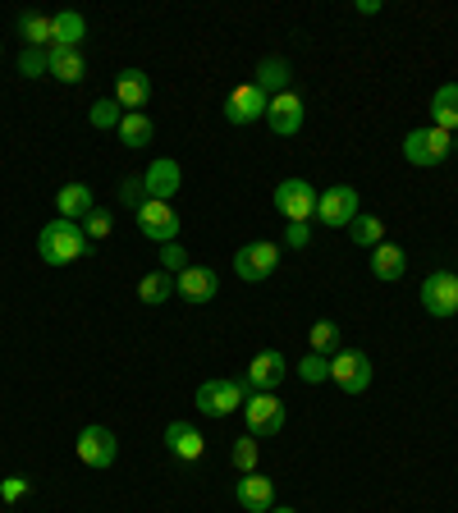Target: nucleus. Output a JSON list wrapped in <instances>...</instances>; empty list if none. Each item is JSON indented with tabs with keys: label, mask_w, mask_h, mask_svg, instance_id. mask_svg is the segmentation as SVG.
Masks as SVG:
<instances>
[{
	"label": "nucleus",
	"mask_w": 458,
	"mask_h": 513,
	"mask_svg": "<svg viewBox=\"0 0 458 513\" xmlns=\"http://www.w3.org/2000/svg\"><path fill=\"white\" fill-rule=\"evenodd\" d=\"M37 252H42L46 266H74L78 257H88L92 243L83 234V225L74 220H51L42 234H37Z\"/></svg>",
	"instance_id": "obj_1"
},
{
	"label": "nucleus",
	"mask_w": 458,
	"mask_h": 513,
	"mask_svg": "<svg viewBox=\"0 0 458 513\" xmlns=\"http://www.w3.org/2000/svg\"><path fill=\"white\" fill-rule=\"evenodd\" d=\"M193 404H197L202 417H229L234 408L248 404V381H229V376H220V381H202Z\"/></svg>",
	"instance_id": "obj_2"
},
{
	"label": "nucleus",
	"mask_w": 458,
	"mask_h": 513,
	"mask_svg": "<svg viewBox=\"0 0 458 513\" xmlns=\"http://www.w3.org/2000/svg\"><path fill=\"white\" fill-rule=\"evenodd\" d=\"M449 152H454V133L436 129V124H426V129H413V133L404 138V161H408V165H422V170L440 165Z\"/></svg>",
	"instance_id": "obj_3"
},
{
	"label": "nucleus",
	"mask_w": 458,
	"mask_h": 513,
	"mask_svg": "<svg viewBox=\"0 0 458 513\" xmlns=\"http://www.w3.org/2000/svg\"><path fill=\"white\" fill-rule=\"evenodd\" d=\"M317 188L307 184V179H280L275 184V193H271V207L284 216V225L289 220H312L317 216Z\"/></svg>",
	"instance_id": "obj_4"
},
{
	"label": "nucleus",
	"mask_w": 458,
	"mask_h": 513,
	"mask_svg": "<svg viewBox=\"0 0 458 513\" xmlns=\"http://www.w3.org/2000/svg\"><path fill=\"white\" fill-rule=\"evenodd\" d=\"M275 266H280V243H243L239 252H234V275H239L243 284H262L275 275Z\"/></svg>",
	"instance_id": "obj_5"
},
{
	"label": "nucleus",
	"mask_w": 458,
	"mask_h": 513,
	"mask_svg": "<svg viewBox=\"0 0 458 513\" xmlns=\"http://www.w3.org/2000/svg\"><path fill=\"white\" fill-rule=\"evenodd\" d=\"M74 449H78V463H83V468H97V472L115 468V459H120V440H115L110 426H83Z\"/></svg>",
	"instance_id": "obj_6"
},
{
	"label": "nucleus",
	"mask_w": 458,
	"mask_h": 513,
	"mask_svg": "<svg viewBox=\"0 0 458 513\" xmlns=\"http://www.w3.org/2000/svg\"><path fill=\"white\" fill-rule=\"evenodd\" d=\"M371 376H376V367H371V358L362 349H339L335 358H330V381L344 394H367Z\"/></svg>",
	"instance_id": "obj_7"
},
{
	"label": "nucleus",
	"mask_w": 458,
	"mask_h": 513,
	"mask_svg": "<svg viewBox=\"0 0 458 513\" xmlns=\"http://www.w3.org/2000/svg\"><path fill=\"white\" fill-rule=\"evenodd\" d=\"M133 216H138L142 239H152L156 248L175 243V239H179V225H184V220H179V211L170 207V202H152V197H147V202H142Z\"/></svg>",
	"instance_id": "obj_8"
},
{
	"label": "nucleus",
	"mask_w": 458,
	"mask_h": 513,
	"mask_svg": "<svg viewBox=\"0 0 458 513\" xmlns=\"http://www.w3.org/2000/svg\"><path fill=\"white\" fill-rule=\"evenodd\" d=\"M417 294H422V307L431 312V317L449 321L458 312V271H431Z\"/></svg>",
	"instance_id": "obj_9"
},
{
	"label": "nucleus",
	"mask_w": 458,
	"mask_h": 513,
	"mask_svg": "<svg viewBox=\"0 0 458 513\" xmlns=\"http://www.w3.org/2000/svg\"><path fill=\"white\" fill-rule=\"evenodd\" d=\"M243 417H248V436H280L284 431V404L266 390H252L248 404H243Z\"/></svg>",
	"instance_id": "obj_10"
},
{
	"label": "nucleus",
	"mask_w": 458,
	"mask_h": 513,
	"mask_svg": "<svg viewBox=\"0 0 458 513\" xmlns=\"http://www.w3.org/2000/svg\"><path fill=\"white\" fill-rule=\"evenodd\" d=\"M353 216H358V188L335 184V188H326V193L317 197V220L321 225H330V230H339V225L349 230Z\"/></svg>",
	"instance_id": "obj_11"
},
{
	"label": "nucleus",
	"mask_w": 458,
	"mask_h": 513,
	"mask_svg": "<svg viewBox=\"0 0 458 513\" xmlns=\"http://www.w3.org/2000/svg\"><path fill=\"white\" fill-rule=\"evenodd\" d=\"M266 106H271V101H266L262 88H252V83H239V88L225 97V120L243 129V124L266 120Z\"/></svg>",
	"instance_id": "obj_12"
},
{
	"label": "nucleus",
	"mask_w": 458,
	"mask_h": 513,
	"mask_svg": "<svg viewBox=\"0 0 458 513\" xmlns=\"http://www.w3.org/2000/svg\"><path fill=\"white\" fill-rule=\"evenodd\" d=\"M175 294L184 298L188 307H202L220 294V275L211 271V266H188V271L175 275Z\"/></svg>",
	"instance_id": "obj_13"
},
{
	"label": "nucleus",
	"mask_w": 458,
	"mask_h": 513,
	"mask_svg": "<svg viewBox=\"0 0 458 513\" xmlns=\"http://www.w3.org/2000/svg\"><path fill=\"white\" fill-rule=\"evenodd\" d=\"M234 504L248 513H271L275 509V486L271 477H262V472H243L239 481H234Z\"/></svg>",
	"instance_id": "obj_14"
},
{
	"label": "nucleus",
	"mask_w": 458,
	"mask_h": 513,
	"mask_svg": "<svg viewBox=\"0 0 458 513\" xmlns=\"http://www.w3.org/2000/svg\"><path fill=\"white\" fill-rule=\"evenodd\" d=\"M179 184H184V170H179V161H170V156H156V161L147 165V175H142V188H147L152 202H170V197L179 193Z\"/></svg>",
	"instance_id": "obj_15"
},
{
	"label": "nucleus",
	"mask_w": 458,
	"mask_h": 513,
	"mask_svg": "<svg viewBox=\"0 0 458 513\" xmlns=\"http://www.w3.org/2000/svg\"><path fill=\"white\" fill-rule=\"evenodd\" d=\"M266 124H271L275 138H294V133L303 129V97H298V92H280V97H271V106H266Z\"/></svg>",
	"instance_id": "obj_16"
},
{
	"label": "nucleus",
	"mask_w": 458,
	"mask_h": 513,
	"mask_svg": "<svg viewBox=\"0 0 458 513\" xmlns=\"http://www.w3.org/2000/svg\"><path fill=\"white\" fill-rule=\"evenodd\" d=\"M161 440H165V449H170L179 463H197L202 454H207V436H202L193 422H170Z\"/></svg>",
	"instance_id": "obj_17"
},
{
	"label": "nucleus",
	"mask_w": 458,
	"mask_h": 513,
	"mask_svg": "<svg viewBox=\"0 0 458 513\" xmlns=\"http://www.w3.org/2000/svg\"><path fill=\"white\" fill-rule=\"evenodd\" d=\"M284 372H289V367H284V353L266 349V353H257V358L248 362V376H243V381H248V390L275 394V385L284 381Z\"/></svg>",
	"instance_id": "obj_18"
},
{
	"label": "nucleus",
	"mask_w": 458,
	"mask_h": 513,
	"mask_svg": "<svg viewBox=\"0 0 458 513\" xmlns=\"http://www.w3.org/2000/svg\"><path fill=\"white\" fill-rule=\"evenodd\" d=\"M115 101L124 106V115L142 110L147 101H152V78L142 74V69H124V74H115Z\"/></svg>",
	"instance_id": "obj_19"
},
{
	"label": "nucleus",
	"mask_w": 458,
	"mask_h": 513,
	"mask_svg": "<svg viewBox=\"0 0 458 513\" xmlns=\"http://www.w3.org/2000/svg\"><path fill=\"white\" fill-rule=\"evenodd\" d=\"M46 74L60 83H78V78H88V60H83V51H69V46H46Z\"/></svg>",
	"instance_id": "obj_20"
},
{
	"label": "nucleus",
	"mask_w": 458,
	"mask_h": 513,
	"mask_svg": "<svg viewBox=\"0 0 458 513\" xmlns=\"http://www.w3.org/2000/svg\"><path fill=\"white\" fill-rule=\"evenodd\" d=\"M404 271H408V257L399 243H376V248H371V275H376V280L394 284V280H404Z\"/></svg>",
	"instance_id": "obj_21"
},
{
	"label": "nucleus",
	"mask_w": 458,
	"mask_h": 513,
	"mask_svg": "<svg viewBox=\"0 0 458 513\" xmlns=\"http://www.w3.org/2000/svg\"><path fill=\"white\" fill-rule=\"evenodd\" d=\"M83 37H88V19H83L78 10L51 14V46H69V51H78Z\"/></svg>",
	"instance_id": "obj_22"
},
{
	"label": "nucleus",
	"mask_w": 458,
	"mask_h": 513,
	"mask_svg": "<svg viewBox=\"0 0 458 513\" xmlns=\"http://www.w3.org/2000/svg\"><path fill=\"white\" fill-rule=\"evenodd\" d=\"M289 60H280V55H266L262 65H257V78H252V88H262L266 101L280 97V92H289Z\"/></svg>",
	"instance_id": "obj_23"
},
{
	"label": "nucleus",
	"mask_w": 458,
	"mask_h": 513,
	"mask_svg": "<svg viewBox=\"0 0 458 513\" xmlns=\"http://www.w3.org/2000/svg\"><path fill=\"white\" fill-rule=\"evenodd\" d=\"M97 207V202H92V188L88 184H65L60 188V193H55V211H60V220H83L88 216V211Z\"/></svg>",
	"instance_id": "obj_24"
},
{
	"label": "nucleus",
	"mask_w": 458,
	"mask_h": 513,
	"mask_svg": "<svg viewBox=\"0 0 458 513\" xmlns=\"http://www.w3.org/2000/svg\"><path fill=\"white\" fill-rule=\"evenodd\" d=\"M431 124L445 133H458V83H440L431 97Z\"/></svg>",
	"instance_id": "obj_25"
},
{
	"label": "nucleus",
	"mask_w": 458,
	"mask_h": 513,
	"mask_svg": "<svg viewBox=\"0 0 458 513\" xmlns=\"http://www.w3.org/2000/svg\"><path fill=\"white\" fill-rule=\"evenodd\" d=\"M152 138H156V124L147 120V110H133V115H124L120 120V142L124 147H152Z\"/></svg>",
	"instance_id": "obj_26"
},
{
	"label": "nucleus",
	"mask_w": 458,
	"mask_h": 513,
	"mask_svg": "<svg viewBox=\"0 0 458 513\" xmlns=\"http://www.w3.org/2000/svg\"><path fill=\"white\" fill-rule=\"evenodd\" d=\"M19 37H23V46H37V51H46V46H51V14L23 10L19 14Z\"/></svg>",
	"instance_id": "obj_27"
},
{
	"label": "nucleus",
	"mask_w": 458,
	"mask_h": 513,
	"mask_svg": "<svg viewBox=\"0 0 458 513\" xmlns=\"http://www.w3.org/2000/svg\"><path fill=\"white\" fill-rule=\"evenodd\" d=\"M138 298L147 307H161L165 298H175V275H165V271L142 275V280H138Z\"/></svg>",
	"instance_id": "obj_28"
},
{
	"label": "nucleus",
	"mask_w": 458,
	"mask_h": 513,
	"mask_svg": "<svg viewBox=\"0 0 458 513\" xmlns=\"http://www.w3.org/2000/svg\"><path fill=\"white\" fill-rule=\"evenodd\" d=\"M349 239L358 243V248H376V243H385V220L381 216H353V225H349Z\"/></svg>",
	"instance_id": "obj_29"
},
{
	"label": "nucleus",
	"mask_w": 458,
	"mask_h": 513,
	"mask_svg": "<svg viewBox=\"0 0 458 513\" xmlns=\"http://www.w3.org/2000/svg\"><path fill=\"white\" fill-rule=\"evenodd\" d=\"M307 335H312V353H321V358H335V353H339V326H335V321L321 317L317 326L307 330Z\"/></svg>",
	"instance_id": "obj_30"
},
{
	"label": "nucleus",
	"mask_w": 458,
	"mask_h": 513,
	"mask_svg": "<svg viewBox=\"0 0 458 513\" xmlns=\"http://www.w3.org/2000/svg\"><path fill=\"white\" fill-rule=\"evenodd\" d=\"M257 459H262V449H257V436H239L229 445V463L239 472H257Z\"/></svg>",
	"instance_id": "obj_31"
},
{
	"label": "nucleus",
	"mask_w": 458,
	"mask_h": 513,
	"mask_svg": "<svg viewBox=\"0 0 458 513\" xmlns=\"http://www.w3.org/2000/svg\"><path fill=\"white\" fill-rule=\"evenodd\" d=\"M110 230H115V216H110L106 207H92L88 216H83V234H88V243H101Z\"/></svg>",
	"instance_id": "obj_32"
},
{
	"label": "nucleus",
	"mask_w": 458,
	"mask_h": 513,
	"mask_svg": "<svg viewBox=\"0 0 458 513\" xmlns=\"http://www.w3.org/2000/svg\"><path fill=\"white\" fill-rule=\"evenodd\" d=\"M88 120H92V129H120V101L115 97H106V101H97V106L88 110Z\"/></svg>",
	"instance_id": "obj_33"
},
{
	"label": "nucleus",
	"mask_w": 458,
	"mask_h": 513,
	"mask_svg": "<svg viewBox=\"0 0 458 513\" xmlns=\"http://www.w3.org/2000/svg\"><path fill=\"white\" fill-rule=\"evenodd\" d=\"M14 65H19L23 78H42V74H46V51H37V46H23Z\"/></svg>",
	"instance_id": "obj_34"
},
{
	"label": "nucleus",
	"mask_w": 458,
	"mask_h": 513,
	"mask_svg": "<svg viewBox=\"0 0 458 513\" xmlns=\"http://www.w3.org/2000/svg\"><path fill=\"white\" fill-rule=\"evenodd\" d=\"M298 376H303L307 385H321V381H330V358H321V353H307V358H303V367H298Z\"/></svg>",
	"instance_id": "obj_35"
},
{
	"label": "nucleus",
	"mask_w": 458,
	"mask_h": 513,
	"mask_svg": "<svg viewBox=\"0 0 458 513\" xmlns=\"http://www.w3.org/2000/svg\"><path fill=\"white\" fill-rule=\"evenodd\" d=\"M120 202L129 211H138L142 202H147V188H142V175H129V179H120Z\"/></svg>",
	"instance_id": "obj_36"
},
{
	"label": "nucleus",
	"mask_w": 458,
	"mask_h": 513,
	"mask_svg": "<svg viewBox=\"0 0 458 513\" xmlns=\"http://www.w3.org/2000/svg\"><path fill=\"white\" fill-rule=\"evenodd\" d=\"M188 266H193V262H188V252L179 248V243H165V248H161V271L165 275H179V271H188Z\"/></svg>",
	"instance_id": "obj_37"
},
{
	"label": "nucleus",
	"mask_w": 458,
	"mask_h": 513,
	"mask_svg": "<svg viewBox=\"0 0 458 513\" xmlns=\"http://www.w3.org/2000/svg\"><path fill=\"white\" fill-rule=\"evenodd\" d=\"M28 495H33V481L28 477H5L0 481V500L5 504H19V500H28Z\"/></svg>",
	"instance_id": "obj_38"
},
{
	"label": "nucleus",
	"mask_w": 458,
	"mask_h": 513,
	"mask_svg": "<svg viewBox=\"0 0 458 513\" xmlns=\"http://www.w3.org/2000/svg\"><path fill=\"white\" fill-rule=\"evenodd\" d=\"M312 243V230H307V220H289V230H284V248H307Z\"/></svg>",
	"instance_id": "obj_39"
},
{
	"label": "nucleus",
	"mask_w": 458,
	"mask_h": 513,
	"mask_svg": "<svg viewBox=\"0 0 458 513\" xmlns=\"http://www.w3.org/2000/svg\"><path fill=\"white\" fill-rule=\"evenodd\" d=\"M358 14H381V0H358Z\"/></svg>",
	"instance_id": "obj_40"
},
{
	"label": "nucleus",
	"mask_w": 458,
	"mask_h": 513,
	"mask_svg": "<svg viewBox=\"0 0 458 513\" xmlns=\"http://www.w3.org/2000/svg\"><path fill=\"white\" fill-rule=\"evenodd\" d=\"M271 513H294V509H280V504H275V509H271Z\"/></svg>",
	"instance_id": "obj_41"
},
{
	"label": "nucleus",
	"mask_w": 458,
	"mask_h": 513,
	"mask_svg": "<svg viewBox=\"0 0 458 513\" xmlns=\"http://www.w3.org/2000/svg\"><path fill=\"white\" fill-rule=\"evenodd\" d=\"M454 152H458V133H454Z\"/></svg>",
	"instance_id": "obj_42"
},
{
	"label": "nucleus",
	"mask_w": 458,
	"mask_h": 513,
	"mask_svg": "<svg viewBox=\"0 0 458 513\" xmlns=\"http://www.w3.org/2000/svg\"><path fill=\"white\" fill-rule=\"evenodd\" d=\"M0 55H5V46H0Z\"/></svg>",
	"instance_id": "obj_43"
}]
</instances>
